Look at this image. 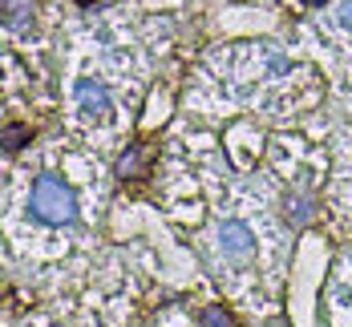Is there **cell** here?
<instances>
[{
    "label": "cell",
    "mask_w": 352,
    "mask_h": 327,
    "mask_svg": "<svg viewBox=\"0 0 352 327\" xmlns=\"http://www.w3.org/2000/svg\"><path fill=\"white\" fill-rule=\"evenodd\" d=\"M29 210H33V218L49 222V226H69L77 218V198L57 174H41L33 182V194H29Z\"/></svg>",
    "instance_id": "1"
},
{
    "label": "cell",
    "mask_w": 352,
    "mask_h": 327,
    "mask_svg": "<svg viewBox=\"0 0 352 327\" xmlns=\"http://www.w3.org/2000/svg\"><path fill=\"white\" fill-rule=\"evenodd\" d=\"M219 251L227 263H251L255 254V234L247 230L243 222H223L219 226Z\"/></svg>",
    "instance_id": "2"
},
{
    "label": "cell",
    "mask_w": 352,
    "mask_h": 327,
    "mask_svg": "<svg viewBox=\"0 0 352 327\" xmlns=\"http://www.w3.org/2000/svg\"><path fill=\"white\" fill-rule=\"evenodd\" d=\"M0 21L8 25V33L29 36L36 29V4L33 0H0Z\"/></svg>",
    "instance_id": "3"
},
{
    "label": "cell",
    "mask_w": 352,
    "mask_h": 327,
    "mask_svg": "<svg viewBox=\"0 0 352 327\" xmlns=\"http://www.w3.org/2000/svg\"><path fill=\"white\" fill-rule=\"evenodd\" d=\"M109 106V89L102 81H94V77H85V81H77V109L85 113V117H94V113H106Z\"/></svg>",
    "instance_id": "4"
},
{
    "label": "cell",
    "mask_w": 352,
    "mask_h": 327,
    "mask_svg": "<svg viewBox=\"0 0 352 327\" xmlns=\"http://www.w3.org/2000/svg\"><path fill=\"white\" fill-rule=\"evenodd\" d=\"M118 174H122V178H142V174H146V149H142V145H126V149H122Z\"/></svg>",
    "instance_id": "5"
},
{
    "label": "cell",
    "mask_w": 352,
    "mask_h": 327,
    "mask_svg": "<svg viewBox=\"0 0 352 327\" xmlns=\"http://www.w3.org/2000/svg\"><path fill=\"white\" fill-rule=\"evenodd\" d=\"M29 138H33V130H25V125H8V134L0 138V145H4V149H21Z\"/></svg>",
    "instance_id": "6"
},
{
    "label": "cell",
    "mask_w": 352,
    "mask_h": 327,
    "mask_svg": "<svg viewBox=\"0 0 352 327\" xmlns=\"http://www.w3.org/2000/svg\"><path fill=\"white\" fill-rule=\"evenodd\" d=\"M199 327H235V319H231V311H223V307H207Z\"/></svg>",
    "instance_id": "7"
},
{
    "label": "cell",
    "mask_w": 352,
    "mask_h": 327,
    "mask_svg": "<svg viewBox=\"0 0 352 327\" xmlns=\"http://www.w3.org/2000/svg\"><path fill=\"white\" fill-rule=\"evenodd\" d=\"M344 29H349V33H352V4H349V8H344Z\"/></svg>",
    "instance_id": "8"
},
{
    "label": "cell",
    "mask_w": 352,
    "mask_h": 327,
    "mask_svg": "<svg viewBox=\"0 0 352 327\" xmlns=\"http://www.w3.org/2000/svg\"><path fill=\"white\" fill-rule=\"evenodd\" d=\"M77 4H94V0H77Z\"/></svg>",
    "instance_id": "9"
},
{
    "label": "cell",
    "mask_w": 352,
    "mask_h": 327,
    "mask_svg": "<svg viewBox=\"0 0 352 327\" xmlns=\"http://www.w3.org/2000/svg\"><path fill=\"white\" fill-rule=\"evenodd\" d=\"M308 4H324V0H308Z\"/></svg>",
    "instance_id": "10"
},
{
    "label": "cell",
    "mask_w": 352,
    "mask_h": 327,
    "mask_svg": "<svg viewBox=\"0 0 352 327\" xmlns=\"http://www.w3.org/2000/svg\"><path fill=\"white\" fill-rule=\"evenodd\" d=\"M349 307H352V299H349Z\"/></svg>",
    "instance_id": "11"
}]
</instances>
